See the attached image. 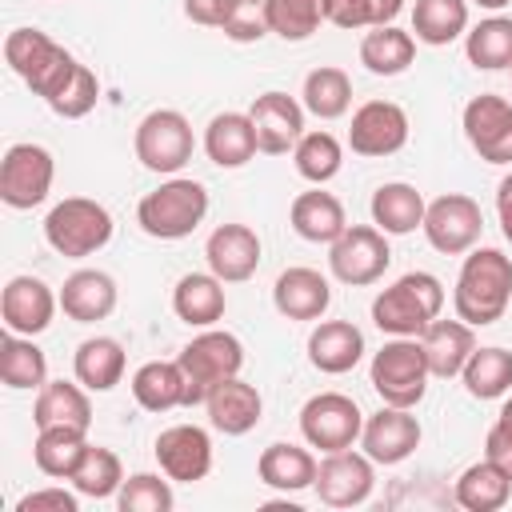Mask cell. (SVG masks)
I'll use <instances>...</instances> for the list:
<instances>
[{
    "mask_svg": "<svg viewBox=\"0 0 512 512\" xmlns=\"http://www.w3.org/2000/svg\"><path fill=\"white\" fill-rule=\"evenodd\" d=\"M176 364L184 372V404L192 408V404H204L216 384L240 376V368H244V344L232 332L204 328L200 336H192L180 348Z\"/></svg>",
    "mask_w": 512,
    "mask_h": 512,
    "instance_id": "obj_5",
    "label": "cell"
},
{
    "mask_svg": "<svg viewBox=\"0 0 512 512\" xmlns=\"http://www.w3.org/2000/svg\"><path fill=\"white\" fill-rule=\"evenodd\" d=\"M464 136L484 164H512V104L496 92H480L464 104Z\"/></svg>",
    "mask_w": 512,
    "mask_h": 512,
    "instance_id": "obj_14",
    "label": "cell"
},
{
    "mask_svg": "<svg viewBox=\"0 0 512 512\" xmlns=\"http://www.w3.org/2000/svg\"><path fill=\"white\" fill-rule=\"evenodd\" d=\"M484 232V212L464 192H444L424 208V236L444 256H464Z\"/></svg>",
    "mask_w": 512,
    "mask_h": 512,
    "instance_id": "obj_12",
    "label": "cell"
},
{
    "mask_svg": "<svg viewBox=\"0 0 512 512\" xmlns=\"http://www.w3.org/2000/svg\"><path fill=\"white\" fill-rule=\"evenodd\" d=\"M56 180V160L44 144H12L0 160V200L16 212L48 200Z\"/></svg>",
    "mask_w": 512,
    "mask_h": 512,
    "instance_id": "obj_11",
    "label": "cell"
},
{
    "mask_svg": "<svg viewBox=\"0 0 512 512\" xmlns=\"http://www.w3.org/2000/svg\"><path fill=\"white\" fill-rule=\"evenodd\" d=\"M268 0H228L224 4V20L220 32L236 44H256L260 36H268V16H264Z\"/></svg>",
    "mask_w": 512,
    "mask_h": 512,
    "instance_id": "obj_47",
    "label": "cell"
},
{
    "mask_svg": "<svg viewBox=\"0 0 512 512\" xmlns=\"http://www.w3.org/2000/svg\"><path fill=\"white\" fill-rule=\"evenodd\" d=\"M504 236H508V244H512V228H508V232H504Z\"/></svg>",
    "mask_w": 512,
    "mask_h": 512,
    "instance_id": "obj_56",
    "label": "cell"
},
{
    "mask_svg": "<svg viewBox=\"0 0 512 512\" xmlns=\"http://www.w3.org/2000/svg\"><path fill=\"white\" fill-rule=\"evenodd\" d=\"M204 412H208V424L224 436H244L260 424L264 416V396L256 392V384L232 376L224 384L212 388V396L204 400Z\"/></svg>",
    "mask_w": 512,
    "mask_h": 512,
    "instance_id": "obj_22",
    "label": "cell"
},
{
    "mask_svg": "<svg viewBox=\"0 0 512 512\" xmlns=\"http://www.w3.org/2000/svg\"><path fill=\"white\" fill-rule=\"evenodd\" d=\"M452 496H456V504L464 512H500L508 504V496H512V476L500 472L492 460H476V464H468L460 472Z\"/></svg>",
    "mask_w": 512,
    "mask_h": 512,
    "instance_id": "obj_33",
    "label": "cell"
},
{
    "mask_svg": "<svg viewBox=\"0 0 512 512\" xmlns=\"http://www.w3.org/2000/svg\"><path fill=\"white\" fill-rule=\"evenodd\" d=\"M420 348H424V360H428V372L436 380H452L464 372L468 356L476 352V332L472 324H464L460 316L456 320H432L424 332H420Z\"/></svg>",
    "mask_w": 512,
    "mask_h": 512,
    "instance_id": "obj_24",
    "label": "cell"
},
{
    "mask_svg": "<svg viewBox=\"0 0 512 512\" xmlns=\"http://www.w3.org/2000/svg\"><path fill=\"white\" fill-rule=\"evenodd\" d=\"M32 420L36 428H80L88 432L92 424V404H88V388L76 380H48L40 392H36V404H32Z\"/></svg>",
    "mask_w": 512,
    "mask_h": 512,
    "instance_id": "obj_29",
    "label": "cell"
},
{
    "mask_svg": "<svg viewBox=\"0 0 512 512\" xmlns=\"http://www.w3.org/2000/svg\"><path fill=\"white\" fill-rule=\"evenodd\" d=\"M300 104L304 112H312L316 120H340L352 104V80L344 68H312L304 76V88H300Z\"/></svg>",
    "mask_w": 512,
    "mask_h": 512,
    "instance_id": "obj_39",
    "label": "cell"
},
{
    "mask_svg": "<svg viewBox=\"0 0 512 512\" xmlns=\"http://www.w3.org/2000/svg\"><path fill=\"white\" fill-rule=\"evenodd\" d=\"M500 416H504V420H512V396L504 400V408H500Z\"/></svg>",
    "mask_w": 512,
    "mask_h": 512,
    "instance_id": "obj_55",
    "label": "cell"
},
{
    "mask_svg": "<svg viewBox=\"0 0 512 512\" xmlns=\"http://www.w3.org/2000/svg\"><path fill=\"white\" fill-rule=\"evenodd\" d=\"M44 240L68 260H84L112 240V212L88 196H64L44 216Z\"/></svg>",
    "mask_w": 512,
    "mask_h": 512,
    "instance_id": "obj_6",
    "label": "cell"
},
{
    "mask_svg": "<svg viewBox=\"0 0 512 512\" xmlns=\"http://www.w3.org/2000/svg\"><path fill=\"white\" fill-rule=\"evenodd\" d=\"M368 380L376 388V396L384 404H396V408H416L428 392V360H424V348H420V336H392L368 364Z\"/></svg>",
    "mask_w": 512,
    "mask_h": 512,
    "instance_id": "obj_7",
    "label": "cell"
},
{
    "mask_svg": "<svg viewBox=\"0 0 512 512\" xmlns=\"http://www.w3.org/2000/svg\"><path fill=\"white\" fill-rule=\"evenodd\" d=\"M316 468H320L316 456L308 448H300V444H288V440L268 444L260 452V460H256L260 480L268 488H276V492H304V488H312L316 484Z\"/></svg>",
    "mask_w": 512,
    "mask_h": 512,
    "instance_id": "obj_31",
    "label": "cell"
},
{
    "mask_svg": "<svg viewBox=\"0 0 512 512\" xmlns=\"http://www.w3.org/2000/svg\"><path fill=\"white\" fill-rule=\"evenodd\" d=\"M476 4H480V8H492V12H496V8H504V4H512V0H476Z\"/></svg>",
    "mask_w": 512,
    "mask_h": 512,
    "instance_id": "obj_54",
    "label": "cell"
},
{
    "mask_svg": "<svg viewBox=\"0 0 512 512\" xmlns=\"http://www.w3.org/2000/svg\"><path fill=\"white\" fill-rule=\"evenodd\" d=\"M56 296H60L64 316L76 324H96V320H108L116 312V280L100 268H76L60 284Z\"/></svg>",
    "mask_w": 512,
    "mask_h": 512,
    "instance_id": "obj_23",
    "label": "cell"
},
{
    "mask_svg": "<svg viewBox=\"0 0 512 512\" xmlns=\"http://www.w3.org/2000/svg\"><path fill=\"white\" fill-rule=\"evenodd\" d=\"M264 16H268V32L296 44L324 24V0H268Z\"/></svg>",
    "mask_w": 512,
    "mask_h": 512,
    "instance_id": "obj_44",
    "label": "cell"
},
{
    "mask_svg": "<svg viewBox=\"0 0 512 512\" xmlns=\"http://www.w3.org/2000/svg\"><path fill=\"white\" fill-rule=\"evenodd\" d=\"M160 472L172 484H196L212 472V436L200 424H172L152 444Z\"/></svg>",
    "mask_w": 512,
    "mask_h": 512,
    "instance_id": "obj_15",
    "label": "cell"
},
{
    "mask_svg": "<svg viewBox=\"0 0 512 512\" xmlns=\"http://www.w3.org/2000/svg\"><path fill=\"white\" fill-rule=\"evenodd\" d=\"M512 304V256L500 248H468L456 288H452V308L464 324L488 328L496 324Z\"/></svg>",
    "mask_w": 512,
    "mask_h": 512,
    "instance_id": "obj_1",
    "label": "cell"
},
{
    "mask_svg": "<svg viewBox=\"0 0 512 512\" xmlns=\"http://www.w3.org/2000/svg\"><path fill=\"white\" fill-rule=\"evenodd\" d=\"M360 356H364V332L352 320H320L308 336V360L328 376L352 372Z\"/></svg>",
    "mask_w": 512,
    "mask_h": 512,
    "instance_id": "obj_25",
    "label": "cell"
},
{
    "mask_svg": "<svg viewBox=\"0 0 512 512\" xmlns=\"http://www.w3.org/2000/svg\"><path fill=\"white\" fill-rule=\"evenodd\" d=\"M360 432H364V412L344 392H316L300 408V436L308 448L340 452V448H352Z\"/></svg>",
    "mask_w": 512,
    "mask_h": 512,
    "instance_id": "obj_10",
    "label": "cell"
},
{
    "mask_svg": "<svg viewBox=\"0 0 512 512\" xmlns=\"http://www.w3.org/2000/svg\"><path fill=\"white\" fill-rule=\"evenodd\" d=\"M172 504H176L172 480L156 476V472H136L116 492V508L120 512H172Z\"/></svg>",
    "mask_w": 512,
    "mask_h": 512,
    "instance_id": "obj_45",
    "label": "cell"
},
{
    "mask_svg": "<svg viewBox=\"0 0 512 512\" xmlns=\"http://www.w3.org/2000/svg\"><path fill=\"white\" fill-rule=\"evenodd\" d=\"M412 60H416V36L396 28V24L372 28L360 40V64L372 76H400V72H408Z\"/></svg>",
    "mask_w": 512,
    "mask_h": 512,
    "instance_id": "obj_35",
    "label": "cell"
},
{
    "mask_svg": "<svg viewBox=\"0 0 512 512\" xmlns=\"http://www.w3.org/2000/svg\"><path fill=\"white\" fill-rule=\"evenodd\" d=\"M136 160L148 168V172H160V176H176L188 160H192V148H196V136H192V124L184 112L176 108H152L140 124H136Z\"/></svg>",
    "mask_w": 512,
    "mask_h": 512,
    "instance_id": "obj_8",
    "label": "cell"
},
{
    "mask_svg": "<svg viewBox=\"0 0 512 512\" xmlns=\"http://www.w3.org/2000/svg\"><path fill=\"white\" fill-rule=\"evenodd\" d=\"M292 164L308 184H328L344 164V148L332 132H304L292 148Z\"/></svg>",
    "mask_w": 512,
    "mask_h": 512,
    "instance_id": "obj_43",
    "label": "cell"
},
{
    "mask_svg": "<svg viewBox=\"0 0 512 512\" xmlns=\"http://www.w3.org/2000/svg\"><path fill=\"white\" fill-rule=\"evenodd\" d=\"M96 100H100V80H96V72H92L88 64H76V72H72L68 84L48 100V108H52L56 116H64V120H80V116H88V112L96 108Z\"/></svg>",
    "mask_w": 512,
    "mask_h": 512,
    "instance_id": "obj_46",
    "label": "cell"
},
{
    "mask_svg": "<svg viewBox=\"0 0 512 512\" xmlns=\"http://www.w3.org/2000/svg\"><path fill=\"white\" fill-rule=\"evenodd\" d=\"M224 308H228L224 280L212 276V272H188L172 288V312L188 328H212L224 316Z\"/></svg>",
    "mask_w": 512,
    "mask_h": 512,
    "instance_id": "obj_26",
    "label": "cell"
},
{
    "mask_svg": "<svg viewBox=\"0 0 512 512\" xmlns=\"http://www.w3.org/2000/svg\"><path fill=\"white\" fill-rule=\"evenodd\" d=\"M312 488H316L320 504H328V508H356L376 488V460L368 452H352V448L324 452Z\"/></svg>",
    "mask_w": 512,
    "mask_h": 512,
    "instance_id": "obj_13",
    "label": "cell"
},
{
    "mask_svg": "<svg viewBox=\"0 0 512 512\" xmlns=\"http://www.w3.org/2000/svg\"><path fill=\"white\" fill-rule=\"evenodd\" d=\"M412 32L428 48H444L468 32V0H416Z\"/></svg>",
    "mask_w": 512,
    "mask_h": 512,
    "instance_id": "obj_36",
    "label": "cell"
},
{
    "mask_svg": "<svg viewBox=\"0 0 512 512\" xmlns=\"http://www.w3.org/2000/svg\"><path fill=\"white\" fill-rule=\"evenodd\" d=\"M208 216V188L188 176H172L136 204V224L152 240H184Z\"/></svg>",
    "mask_w": 512,
    "mask_h": 512,
    "instance_id": "obj_3",
    "label": "cell"
},
{
    "mask_svg": "<svg viewBox=\"0 0 512 512\" xmlns=\"http://www.w3.org/2000/svg\"><path fill=\"white\" fill-rule=\"evenodd\" d=\"M324 20L336 28H372L376 0H324Z\"/></svg>",
    "mask_w": 512,
    "mask_h": 512,
    "instance_id": "obj_48",
    "label": "cell"
},
{
    "mask_svg": "<svg viewBox=\"0 0 512 512\" xmlns=\"http://www.w3.org/2000/svg\"><path fill=\"white\" fill-rule=\"evenodd\" d=\"M224 4H228V0H184V16H188L192 24L220 28V20H224Z\"/></svg>",
    "mask_w": 512,
    "mask_h": 512,
    "instance_id": "obj_51",
    "label": "cell"
},
{
    "mask_svg": "<svg viewBox=\"0 0 512 512\" xmlns=\"http://www.w3.org/2000/svg\"><path fill=\"white\" fill-rule=\"evenodd\" d=\"M400 8H404V0H376V24H372V28L392 24V20L400 16Z\"/></svg>",
    "mask_w": 512,
    "mask_h": 512,
    "instance_id": "obj_53",
    "label": "cell"
},
{
    "mask_svg": "<svg viewBox=\"0 0 512 512\" xmlns=\"http://www.w3.org/2000/svg\"><path fill=\"white\" fill-rule=\"evenodd\" d=\"M4 60H8V68L48 104L64 84H68V76L76 72V56L68 52V48H60L48 32H40V28H12L8 36H4Z\"/></svg>",
    "mask_w": 512,
    "mask_h": 512,
    "instance_id": "obj_4",
    "label": "cell"
},
{
    "mask_svg": "<svg viewBox=\"0 0 512 512\" xmlns=\"http://www.w3.org/2000/svg\"><path fill=\"white\" fill-rule=\"evenodd\" d=\"M508 72H512V68H508Z\"/></svg>",
    "mask_w": 512,
    "mask_h": 512,
    "instance_id": "obj_57",
    "label": "cell"
},
{
    "mask_svg": "<svg viewBox=\"0 0 512 512\" xmlns=\"http://www.w3.org/2000/svg\"><path fill=\"white\" fill-rule=\"evenodd\" d=\"M204 152L216 168H244L260 152L248 112H216L204 128Z\"/></svg>",
    "mask_w": 512,
    "mask_h": 512,
    "instance_id": "obj_27",
    "label": "cell"
},
{
    "mask_svg": "<svg viewBox=\"0 0 512 512\" xmlns=\"http://www.w3.org/2000/svg\"><path fill=\"white\" fill-rule=\"evenodd\" d=\"M204 260H208V272L220 276L224 284L252 280L260 268V236L248 224H220L204 244Z\"/></svg>",
    "mask_w": 512,
    "mask_h": 512,
    "instance_id": "obj_20",
    "label": "cell"
},
{
    "mask_svg": "<svg viewBox=\"0 0 512 512\" xmlns=\"http://www.w3.org/2000/svg\"><path fill=\"white\" fill-rule=\"evenodd\" d=\"M272 304L284 320H320L332 304V284L316 268H284L272 284Z\"/></svg>",
    "mask_w": 512,
    "mask_h": 512,
    "instance_id": "obj_21",
    "label": "cell"
},
{
    "mask_svg": "<svg viewBox=\"0 0 512 512\" xmlns=\"http://www.w3.org/2000/svg\"><path fill=\"white\" fill-rule=\"evenodd\" d=\"M124 364V344L112 336H88L72 356V372L88 392H112L124 380Z\"/></svg>",
    "mask_w": 512,
    "mask_h": 512,
    "instance_id": "obj_32",
    "label": "cell"
},
{
    "mask_svg": "<svg viewBox=\"0 0 512 512\" xmlns=\"http://www.w3.org/2000/svg\"><path fill=\"white\" fill-rule=\"evenodd\" d=\"M248 120L256 128V148L264 156H284L304 136V104L288 92H260L248 108Z\"/></svg>",
    "mask_w": 512,
    "mask_h": 512,
    "instance_id": "obj_17",
    "label": "cell"
},
{
    "mask_svg": "<svg viewBox=\"0 0 512 512\" xmlns=\"http://www.w3.org/2000/svg\"><path fill=\"white\" fill-rule=\"evenodd\" d=\"M0 380L16 392H40L48 384V360L44 352L32 344V336H20V332H8L4 344H0Z\"/></svg>",
    "mask_w": 512,
    "mask_h": 512,
    "instance_id": "obj_40",
    "label": "cell"
},
{
    "mask_svg": "<svg viewBox=\"0 0 512 512\" xmlns=\"http://www.w3.org/2000/svg\"><path fill=\"white\" fill-rule=\"evenodd\" d=\"M496 212H500V228L508 232L512 228V172L500 180V188H496Z\"/></svg>",
    "mask_w": 512,
    "mask_h": 512,
    "instance_id": "obj_52",
    "label": "cell"
},
{
    "mask_svg": "<svg viewBox=\"0 0 512 512\" xmlns=\"http://www.w3.org/2000/svg\"><path fill=\"white\" fill-rule=\"evenodd\" d=\"M372 224L384 232V236H408L416 228H424V196L404 184V180H388L372 192Z\"/></svg>",
    "mask_w": 512,
    "mask_h": 512,
    "instance_id": "obj_30",
    "label": "cell"
},
{
    "mask_svg": "<svg viewBox=\"0 0 512 512\" xmlns=\"http://www.w3.org/2000/svg\"><path fill=\"white\" fill-rule=\"evenodd\" d=\"M444 308V284L432 272H404L372 300V324L388 336H420Z\"/></svg>",
    "mask_w": 512,
    "mask_h": 512,
    "instance_id": "obj_2",
    "label": "cell"
},
{
    "mask_svg": "<svg viewBox=\"0 0 512 512\" xmlns=\"http://www.w3.org/2000/svg\"><path fill=\"white\" fill-rule=\"evenodd\" d=\"M392 264L388 236L376 224H348L332 244H328V268L340 284L364 288L376 284Z\"/></svg>",
    "mask_w": 512,
    "mask_h": 512,
    "instance_id": "obj_9",
    "label": "cell"
},
{
    "mask_svg": "<svg viewBox=\"0 0 512 512\" xmlns=\"http://www.w3.org/2000/svg\"><path fill=\"white\" fill-rule=\"evenodd\" d=\"M288 220H292V232L308 244H332L344 228H348V216H344V204L324 192L320 184L312 192H300L288 208Z\"/></svg>",
    "mask_w": 512,
    "mask_h": 512,
    "instance_id": "obj_28",
    "label": "cell"
},
{
    "mask_svg": "<svg viewBox=\"0 0 512 512\" xmlns=\"http://www.w3.org/2000/svg\"><path fill=\"white\" fill-rule=\"evenodd\" d=\"M60 308V296L40 280V276H12L0 292V316L8 332L20 336H40Z\"/></svg>",
    "mask_w": 512,
    "mask_h": 512,
    "instance_id": "obj_19",
    "label": "cell"
},
{
    "mask_svg": "<svg viewBox=\"0 0 512 512\" xmlns=\"http://www.w3.org/2000/svg\"><path fill=\"white\" fill-rule=\"evenodd\" d=\"M420 420L412 416V408H396L384 404L380 412L364 416V432H360V448L376 460V464H400L420 448Z\"/></svg>",
    "mask_w": 512,
    "mask_h": 512,
    "instance_id": "obj_18",
    "label": "cell"
},
{
    "mask_svg": "<svg viewBox=\"0 0 512 512\" xmlns=\"http://www.w3.org/2000/svg\"><path fill=\"white\" fill-rule=\"evenodd\" d=\"M132 396L144 412H172L184 404V372L176 360H148L132 372Z\"/></svg>",
    "mask_w": 512,
    "mask_h": 512,
    "instance_id": "obj_34",
    "label": "cell"
},
{
    "mask_svg": "<svg viewBox=\"0 0 512 512\" xmlns=\"http://www.w3.org/2000/svg\"><path fill=\"white\" fill-rule=\"evenodd\" d=\"M460 380H464V392L472 400H500V396H508L512 392V352L496 348V344L476 348L468 356Z\"/></svg>",
    "mask_w": 512,
    "mask_h": 512,
    "instance_id": "obj_38",
    "label": "cell"
},
{
    "mask_svg": "<svg viewBox=\"0 0 512 512\" xmlns=\"http://www.w3.org/2000/svg\"><path fill=\"white\" fill-rule=\"evenodd\" d=\"M484 460H492L500 472L512 476V420L500 416V420L488 428V436H484Z\"/></svg>",
    "mask_w": 512,
    "mask_h": 512,
    "instance_id": "obj_50",
    "label": "cell"
},
{
    "mask_svg": "<svg viewBox=\"0 0 512 512\" xmlns=\"http://www.w3.org/2000/svg\"><path fill=\"white\" fill-rule=\"evenodd\" d=\"M124 484V464L112 448H100V444H88V452L80 456L76 472H72V488L88 500H108L116 496Z\"/></svg>",
    "mask_w": 512,
    "mask_h": 512,
    "instance_id": "obj_42",
    "label": "cell"
},
{
    "mask_svg": "<svg viewBox=\"0 0 512 512\" xmlns=\"http://www.w3.org/2000/svg\"><path fill=\"white\" fill-rule=\"evenodd\" d=\"M464 56L480 72L512 68V16H488L464 32Z\"/></svg>",
    "mask_w": 512,
    "mask_h": 512,
    "instance_id": "obj_41",
    "label": "cell"
},
{
    "mask_svg": "<svg viewBox=\"0 0 512 512\" xmlns=\"http://www.w3.org/2000/svg\"><path fill=\"white\" fill-rule=\"evenodd\" d=\"M88 452V432L80 428H36V444H32V460L44 476L52 480H72L80 456Z\"/></svg>",
    "mask_w": 512,
    "mask_h": 512,
    "instance_id": "obj_37",
    "label": "cell"
},
{
    "mask_svg": "<svg viewBox=\"0 0 512 512\" xmlns=\"http://www.w3.org/2000/svg\"><path fill=\"white\" fill-rule=\"evenodd\" d=\"M408 144V112L392 100H368L352 112L348 148L356 156H392Z\"/></svg>",
    "mask_w": 512,
    "mask_h": 512,
    "instance_id": "obj_16",
    "label": "cell"
},
{
    "mask_svg": "<svg viewBox=\"0 0 512 512\" xmlns=\"http://www.w3.org/2000/svg\"><path fill=\"white\" fill-rule=\"evenodd\" d=\"M16 512H80V492H68V488H36L28 492Z\"/></svg>",
    "mask_w": 512,
    "mask_h": 512,
    "instance_id": "obj_49",
    "label": "cell"
}]
</instances>
